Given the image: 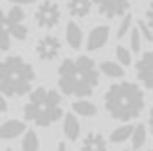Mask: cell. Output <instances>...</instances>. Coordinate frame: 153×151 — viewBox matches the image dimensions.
Wrapping results in <instances>:
<instances>
[{
    "label": "cell",
    "mask_w": 153,
    "mask_h": 151,
    "mask_svg": "<svg viewBox=\"0 0 153 151\" xmlns=\"http://www.w3.org/2000/svg\"><path fill=\"white\" fill-rule=\"evenodd\" d=\"M100 84V67L88 56L65 58L57 67V86L65 96L79 100L90 96Z\"/></svg>",
    "instance_id": "obj_1"
},
{
    "label": "cell",
    "mask_w": 153,
    "mask_h": 151,
    "mask_svg": "<svg viewBox=\"0 0 153 151\" xmlns=\"http://www.w3.org/2000/svg\"><path fill=\"white\" fill-rule=\"evenodd\" d=\"M103 105L107 115L128 124L130 121L138 119L142 115L143 105H146V98H143L142 88L136 82L121 81L111 84L105 90Z\"/></svg>",
    "instance_id": "obj_2"
},
{
    "label": "cell",
    "mask_w": 153,
    "mask_h": 151,
    "mask_svg": "<svg viewBox=\"0 0 153 151\" xmlns=\"http://www.w3.org/2000/svg\"><path fill=\"white\" fill-rule=\"evenodd\" d=\"M23 117L29 122H35L40 128H48L63 117L61 94L46 86H38L29 94V100L23 107Z\"/></svg>",
    "instance_id": "obj_3"
},
{
    "label": "cell",
    "mask_w": 153,
    "mask_h": 151,
    "mask_svg": "<svg viewBox=\"0 0 153 151\" xmlns=\"http://www.w3.org/2000/svg\"><path fill=\"white\" fill-rule=\"evenodd\" d=\"M36 73L31 63L21 56H8L0 65V88L6 98H21L33 92Z\"/></svg>",
    "instance_id": "obj_4"
},
{
    "label": "cell",
    "mask_w": 153,
    "mask_h": 151,
    "mask_svg": "<svg viewBox=\"0 0 153 151\" xmlns=\"http://www.w3.org/2000/svg\"><path fill=\"white\" fill-rule=\"evenodd\" d=\"M35 21L40 29H54L61 21V8L52 0H42L35 10Z\"/></svg>",
    "instance_id": "obj_5"
},
{
    "label": "cell",
    "mask_w": 153,
    "mask_h": 151,
    "mask_svg": "<svg viewBox=\"0 0 153 151\" xmlns=\"http://www.w3.org/2000/svg\"><path fill=\"white\" fill-rule=\"evenodd\" d=\"M35 54L42 61H54L61 54V40L56 35H44L36 40Z\"/></svg>",
    "instance_id": "obj_6"
},
{
    "label": "cell",
    "mask_w": 153,
    "mask_h": 151,
    "mask_svg": "<svg viewBox=\"0 0 153 151\" xmlns=\"http://www.w3.org/2000/svg\"><path fill=\"white\" fill-rule=\"evenodd\" d=\"M94 6L100 12V16L115 19L119 16H128L132 0H94Z\"/></svg>",
    "instance_id": "obj_7"
},
{
    "label": "cell",
    "mask_w": 153,
    "mask_h": 151,
    "mask_svg": "<svg viewBox=\"0 0 153 151\" xmlns=\"http://www.w3.org/2000/svg\"><path fill=\"white\" fill-rule=\"evenodd\" d=\"M136 77L143 84V88L153 92V48L143 52L136 63Z\"/></svg>",
    "instance_id": "obj_8"
},
{
    "label": "cell",
    "mask_w": 153,
    "mask_h": 151,
    "mask_svg": "<svg viewBox=\"0 0 153 151\" xmlns=\"http://www.w3.org/2000/svg\"><path fill=\"white\" fill-rule=\"evenodd\" d=\"M109 40V27L107 25H96L92 31H90L88 38H86V48L90 52H96L100 48H103Z\"/></svg>",
    "instance_id": "obj_9"
},
{
    "label": "cell",
    "mask_w": 153,
    "mask_h": 151,
    "mask_svg": "<svg viewBox=\"0 0 153 151\" xmlns=\"http://www.w3.org/2000/svg\"><path fill=\"white\" fill-rule=\"evenodd\" d=\"M27 132V126L23 121H17V119H10L6 122H2V128H0V138L2 140H16L19 136H25Z\"/></svg>",
    "instance_id": "obj_10"
},
{
    "label": "cell",
    "mask_w": 153,
    "mask_h": 151,
    "mask_svg": "<svg viewBox=\"0 0 153 151\" xmlns=\"http://www.w3.org/2000/svg\"><path fill=\"white\" fill-rule=\"evenodd\" d=\"M61 130H63V136L69 141H76L80 138V122H79V119H76L75 113H67V115L63 117Z\"/></svg>",
    "instance_id": "obj_11"
},
{
    "label": "cell",
    "mask_w": 153,
    "mask_h": 151,
    "mask_svg": "<svg viewBox=\"0 0 153 151\" xmlns=\"http://www.w3.org/2000/svg\"><path fill=\"white\" fill-rule=\"evenodd\" d=\"M80 151H107V140L100 132H90L82 140Z\"/></svg>",
    "instance_id": "obj_12"
},
{
    "label": "cell",
    "mask_w": 153,
    "mask_h": 151,
    "mask_svg": "<svg viewBox=\"0 0 153 151\" xmlns=\"http://www.w3.org/2000/svg\"><path fill=\"white\" fill-rule=\"evenodd\" d=\"M82 40H84V35H82V29L76 25L75 21H69L65 25V42L71 46L73 50H80L82 46Z\"/></svg>",
    "instance_id": "obj_13"
},
{
    "label": "cell",
    "mask_w": 153,
    "mask_h": 151,
    "mask_svg": "<svg viewBox=\"0 0 153 151\" xmlns=\"http://www.w3.org/2000/svg\"><path fill=\"white\" fill-rule=\"evenodd\" d=\"M94 0H69L67 2V12H69L71 17H86L90 12H92Z\"/></svg>",
    "instance_id": "obj_14"
},
{
    "label": "cell",
    "mask_w": 153,
    "mask_h": 151,
    "mask_svg": "<svg viewBox=\"0 0 153 151\" xmlns=\"http://www.w3.org/2000/svg\"><path fill=\"white\" fill-rule=\"evenodd\" d=\"M100 73L109 78H121L124 77V67L119 61H102L100 63Z\"/></svg>",
    "instance_id": "obj_15"
},
{
    "label": "cell",
    "mask_w": 153,
    "mask_h": 151,
    "mask_svg": "<svg viewBox=\"0 0 153 151\" xmlns=\"http://www.w3.org/2000/svg\"><path fill=\"white\" fill-rule=\"evenodd\" d=\"M134 126L136 124H123V126H119V128H115L111 132V136H109V141L111 144H123V141H126V140H130L132 138V134H134Z\"/></svg>",
    "instance_id": "obj_16"
},
{
    "label": "cell",
    "mask_w": 153,
    "mask_h": 151,
    "mask_svg": "<svg viewBox=\"0 0 153 151\" xmlns=\"http://www.w3.org/2000/svg\"><path fill=\"white\" fill-rule=\"evenodd\" d=\"M71 107H73L75 115H80V117H94L98 113V107L88 100H76V101H73Z\"/></svg>",
    "instance_id": "obj_17"
},
{
    "label": "cell",
    "mask_w": 153,
    "mask_h": 151,
    "mask_svg": "<svg viewBox=\"0 0 153 151\" xmlns=\"http://www.w3.org/2000/svg\"><path fill=\"white\" fill-rule=\"evenodd\" d=\"M2 29H6L10 31V35L13 36V38H17V40H27V36H29V29H27V25L25 23H6L2 19Z\"/></svg>",
    "instance_id": "obj_18"
},
{
    "label": "cell",
    "mask_w": 153,
    "mask_h": 151,
    "mask_svg": "<svg viewBox=\"0 0 153 151\" xmlns=\"http://www.w3.org/2000/svg\"><path fill=\"white\" fill-rule=\"evenodd\" d=\"M40 149V141H38V134L35 130H27L21 140V151H38Z\"/></svg>",
    "instance_id": "obj_19"
},
{
    "label": "cell",
    "mask_w": 153,
    "mask_h": 151,
    "mask_svg": "<svg viewBox=\"0 0 153 151\" xmlns=\"http://www.w3.org/2000/svg\"><path fill=\"white\" fill-rule=\"evenodd\" d=\"M146 141H147V128L143 124H136L134 126V134L130 138L132 147L134 149H142L143 145H146Z\"/></svg>",
    "instance_id": "obj_20"
},
{
    "label": "cell",
    "mask_w": 153,
    "mask_h": 151,
    "mask_svg": "<svg viewBox=\"0 0 153 151\" xmlns=\"http://www.w3.org/2000/svg\"><path fill=\"white\" fill-rule=\"evenodd\" d=\"M115 58H117V61L123 67H128V65L132 63V50H128L124 44H117V48H115Z\"/></svg>",
    "instance_id": "obj_21"
},
{
    "label": "cell",
    "mask_w": 153,
    "mask_h": 151,
    "mask_svg": "<svg viewBox=\"0 0 153 151\" xmlns=\"http://www.w3.org/2000/svg\"><path fill=\"white\" fill-rule=\"evenodd\" d=\"M132 23H134V17L130 16V13L123 17V21L119 23V29H117V38H124V36H126V33L130 35V31L134 29Z\"/></svg>",
    "instance_id": "obj_22"
},
{
    "label": "cell",
    "mask_w": 153,
    "mask_h": 151,
    "mask_svg": "<svg viewBox=\"0 0 153 151\" xmlns=\"http://www.w3.org/2000/svg\"><path fill=\"white\" fill-rule=\"evenodd\" d=\"M142 42H143V36L138 27H134V29L130 31V50L132 52H142Z\"/></svg>",
    "instance_id": "obj_23"
},
{
    "label": "cell",
    "mask_w": 153,
    "mask_h": 151,
    "mask_svg": "<svg viewBox=\"0 0 153 151\" xmlns=\"http://www.w3.org/2000/svg\"><path fill=\"white\" fill-rule=\"evenodd\" d=\"M138 29H140V33H142V36H143V40L146 42H153V29L149 25H147V21L146 19H138Z\"/></svg>",
    "instance_id": "obj_24"
},
{
    "label": "cell",
    "mask_w": 153,
    "mask_h": 151,
    "mask_svg": "<svg viewBox=\"0 0 153 151\" xmlns=\"http://www.w3.org/2000/svg\"><path fill=\"white\" fill-rule=\"evenodd\" d=\"M12 38H13V36L10 35V31L2 29V35H0V48H2V52H6V50L12 48Z\"/></svg>",
    "instance_id": "obj_25"
},
{
    "label": "cell",
    "mask_w": 153,
    "mask_h": 151,
    "mask_svg": "<svg viewBox=\"0 0 153 151\" xmlns=\"http://www.w3.org/2000/svg\"><path fill=\"white\" fill-rule=\"evenodd\" d=\"M146 21H147V25L153 29V0L149 2V6H147V10H146Z\"/></svg>",
    "instance_id": "obj_26"
},
{
    "label": "cell",
    "mask_w": 153,
    "mask_h": 151,
    "mask_svg": "<svg viewBox=\"0 0 153 151\" xmlns=\"http://www.w3.org/2000/svg\"><path fill=\"white\" fill-rule=\"evenodd\" d=\"M10 2H12L13 6H21V4H33V2H36V0H10Z\"/></svg>",
    "instance_id": "obj_27"
},
{
    "label": "cell",
    "mask_w": 153,
    "mask_h": 151,
    "mask_svg": "<svg viewBox=\"0 0 153 151\" xmlns=\"http://www.w3.org/2000/svg\"><path fill=\"white\" fill-rule=\"evenodd\" d=\"M0 111H2V113L8 111V101L4 100V96H2V100H0Z\"/></svg>",
    "instance_id": "obj_28"
},
{
    "label": "cell",
    "mask_w": 153,
    "mask_h": 151,
    "mask_svg": "<svg viewBox=\"0 0 153 151\" xmlns=\"http://www.w3.org/2000/svg\"><path fill=\"white\" fill-rule=\"evenodd\" d=\"M147 124H149V130L153 132V107L149 109V121H147Z\"/></svg>",
    "instance_id": "obj_29"
},
{
    "label": "cell",
    "mask_w": 153,
    "mask_h": 151,
    "mask_svg": "<svg viewBox=\"0 0 153 151\" xmlns=\"http://www.w3.org/2000/svg\"><path fill=\"white\" fill-rule=\"evenodd\" d=\"M56 151H67L65 141H59V144H57V147H56Z\"/></svg>",
    "instance_id": "obj_30"
},
{
    "label": "cell",
    "mask_w": 153,
    "mask_h": 151,
    "mask_svg": "<svg viewBox=\"0 0 153 151\" xmlns=\"http://www.w3.org/2000/svg\"><path fill=\"white\" fill-rule=\"evenodd\" d=\"M124 151H138V149H134V147H130V149H124Z\"/></svg>",
    "instance_id": "obj_31"
},
{
    "label": "cell",
    "mask_w": 153,
    "mask_h": 151,
    "mask_svg": "<svg viewBox=\"0 0 153 151\" xmlns=\"http://www.w3.org/2000/svg\"><path fill=\"white\" fill-rule=\"evenodd\" d=\"M4 151H13V149H12V147H6V149H4Z\"/></svg>",
    "instance_id": "obj_32"
},
{
    "label": "cell",
    "mask_w": 153,
    "mask_h": 151,
    "mask_svg": "<svg viewBox=\"0 0 153 151\" xmlns=\"http://www.w3.org/2000/svg\"><path fill=\"white\" fill-rule=\"evenodd\" d=\"M149 151H153V147H149Z\"/></svg>",
    "instance_id": "obj_33"
}]
</instances>
